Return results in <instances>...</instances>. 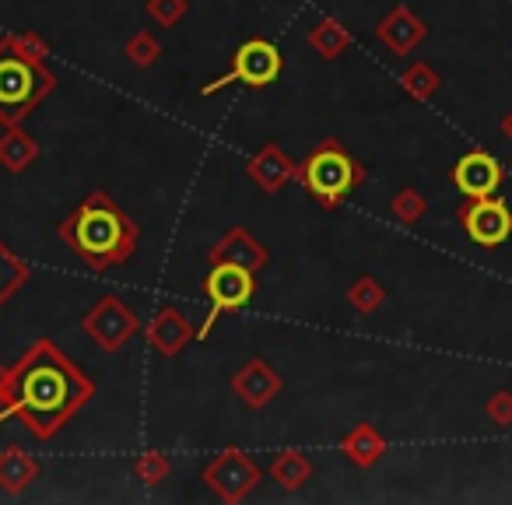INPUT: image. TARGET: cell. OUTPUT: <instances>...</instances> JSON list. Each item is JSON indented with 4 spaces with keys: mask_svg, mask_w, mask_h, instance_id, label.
I'll return each mask as SVG.
<instances>
[{
    "mask_svg": "<svg viewBox=\"0 0 512 505\" xmlns=\"http://www.w3.org/2000/svg\"><path fill=\"white\" fill-rule=\"evenodd\" d=\"M92 397L95 379L46 337L8 365L4 376V418H18L39 442L57 439Z\"/></svg>",
    "mask_w": 512,
    "mask_h": 505,
    "instance_id": "6da1fadb",
    "label": "cell"
},
{
    "mask_svg": "<svg viewBox=\"0 0 512 505\" xmlns=\"http://www.w3.org/2000/svg\"><path fill=\"white\" fill-rule=\"evenodd\" d=\"M502 134H505V137H509V141H512V109H509V113L502 116Z\"/></svg>",
    "mask_w": 512,
    "mask_h": 505,
    "instance_id": "f546056e",
    "label": "cell"
},
{
    "mask_svg": "<svg viewBox=\"0 0 512 505\" xmlns=\"http://www.w3.org/2000/svg\"><path fill=\"white\" fill-rule=\"evenodd\" d=\"M246 176L264 193H278L299 176V162L288 158L285 148H278V144H264V148L246 162Z\"/></svg>",
    "mask_w": 512,
    "mask_h": 505,
    "instance_id": "9a60e30c",
    "label": "cell"
},
{
    "mask_svg": "<svg viewBox=\"0 0 512 505\" xmlns=\"http://www.w3.org/2000/svg\"><path fill=\"white\" fill-rule=\"evenodd\" d=\"M281 390H285V379L278 376V369H274L267 358H249L232 376V393L246 407H253V411L271 407L274 400L281 397Z\"/></svg>",
    "mask_w": 512,
    "mask_h": 505,
    "instance_id": "8fae6325",
    "label": "cell"
},
{
    "mask_svg": "<svg viewBox=\"0 0 512 505\" xmlns=\"http://www.w3.org/2000/svg\"><path fill=\"white\" fill-rule=\"evenodd\" d=\"M197 341V330L193 323L179 313L176 306H162L148 323V344L162 358H179L190 344Z\"/></svg>",
    "mask_w": 512,
    "mask_h": 505,
    "instance_id": "5bb4252c",
    "label": "cell"
},
{
    "mask_svg": "<svg viewBox=\"0 0 512 505\" xmlns=\"http://www.w3.org/2000/svg\"><path fill=\"white\" fill-rule=\"evenodd\" d=\"M267 474H271V481L278 484L281 491H299V488H306V484L313 481L316 467H313V460L302 453V449H285V453H278L271 460Z\"/></svg>",
    "mask_w": 512,
    "mask_h": 505,
    "instance_id": "d6986e66",
    "label": "cell"
},
{
    "mask_svg": "<svg viewBox=\"0 0 512 505\" xmlns=\"http://www.w3.org/2000/svg\"><path fill=\"white\" fill-rule=\"evenodd\" d=\"M4 376H8V369H4V365H0V425H4Z\"/></svg>",
    "mask_w": 512,
    "mask_h": 505,
    "instance_id": "f1b7e54d",
    "label": "cell"
},
{
    "mask_svg": "<svg viewBox=\"0 0 512 505\" xmlns=\"http://www.w3.org/2000/svg\"><path fill=\"white\" fill-rule=\"evenodd\" d=\"M295 179L323 211H334L365 183V165L341 141H320L299 165Z\"/></svg>",
    "mask_w": 512,
    "mask_h": 505,
    "instance_id": "277c9868",
    "label": "cell"
},
{
    "mask_svg": "<svg viewBox=\"0 0 512 505\" xmlns=\"http://www.w3.org/2000/svg\"><path fill=\"white\" fill-rule=\"evenodd\" d=\"M123 57H127L137 71H148V67H155L158 60H162V43H158L151 32H134V36L127 39V46H123Z\"/></svg>",
    "mask_w": 512,
    "mask_h": 505,
    "instance_id": "cb8c5ba5",
    "label": "cell"
},
{
    "mask_svg": "<svg viewBox=\"0 0 512 505\" xmlns=\"http://www.w3.org/2000/svg\"><path fill=\"white\" fill-rule=\"evenodd\" d=\"M376 36L393 57H407V53H414V46L428 39V25L414 15L411 4H397V8L386 11V18L376 25Z\"/></svg>",
    "mask_w": 512,
    "mask_h": 505,
    "instance_id": "4fadbf2b",
    "label": "cell"
},
{
    "mask_svg": "<svg viewBox=\"0 0 512 505\" xmlns=\"http://www.w3.org/2000/svg\"><path fill=\"white\" fill-rule=\"evenodd\" d=\"M400 88L407 92V99L428 102L442 88V78H439V71H435L432 64H425V60H414V64H407L404 74H400Z\"/></svg>",
    "mask_w": 512,
    "mask_h": 505,
    "instance_id": "7402d4cb",
    "label": "cell"
},
{
    "mask_svg": "<svg viewBox=\"0 0 512 505\" xmlns=\"http://www.w3.org/2000/svg\"><path fill=\"white\" fill-rule=\"evenodd\" d=\"M281 71H285V57H281L278 46H274L271 39H249V43H242L239 50H235L232 67H228L221 78L207 81V85L200 88V95L211 99V95L225 92L228 85L267 88L281 78Z\"/></svg>",
    "mask_w": 512,
    "mask_h": 505,
    "instance_id": "5b68a950",
    "label": "cell"
},
{
    "mask_svg": "<svg viewBox=\"0 0 512 505\" xmlns=\"http://www.w3.org/2000/svg\"><path fill=\"white\" fill-rule=\"evenodd\" d=\"M484 418L491 421L495 428H512V393L498 390L484 400Z\"/></svg>",
    "mask_w": 512,
    "mask_h": 505,
    "instance_id": "83f0119b",
    "label": "cell"
},
{
    "mask_svg": "<svg viewBox=\"0 0 512 505\" xmlns=\"http://www.w3.org/2000/svg\"><path fill=\"white\" fill-rule=\"evenodd\" d=\"M144 8H148V15L155 25H162V29H176V25L190 15V0H148Z\"/></svg>",
    "mask_w": 512,
    "mask_h": 505,
    "instance_id": "4316f807",
    "label": "cell"
},
{
    "mask_svg": "<svg viewBox=\"0 0 512 505\" xmlns=\"http://www.w3.org/2000/svg\"><path fill=\"white\" fill-rule=\"evenodd\" d=\"M390 211H393V218H397L400 225H418V221L428 214V200L421 197L414 186H404V190L393 193Z\"/></svg>",
    "mask_w": 512,
    "mask_h": 505,
    "instance_id": "d4e9b609",
    "label": "cell"
},
{
    "mask_svg": "<svg viewBox=\"0 0 512 505\" xmlns=\"http://www.w3.org/2000/svg\"><path fill=\"white\" fill-rule=\"evenodd\" d=\"M57 235L95 274L127 264L141 242L137 221L106 190H88L85 200L57 225Z\"/></svg>",
    "mask_w": 512,
    "mask_h": 505,
    "instance_id": "7a4b0ae2",
    "label": "cell"
},
{
    "mask_svg": "<svg viewBox=\"0 0 512 505\" xmlns=\"http://www.w3.org/2000/svg\"><path fill=\"white\" fill-rule=\"evenodd\" d=\"M43 148L32 134H25L22 123H8L0 127V169L11 172V176H22L25 169L39 162Z\"/></svg>",
    "mask_w": 512,
    "mask_h": 505,
    "instance_id": "2e32d148",
    "label": "cell"
},
{
    "mask_svg": "<svg viewBox=\"0 0 512 505\" xmlns=\"http://www.w3.org/2000/svg\"><path fill=\"white\" fill-rule=\"evenodd\" d=\"M341 453L348 456L358 470H369L386 456V435L379 432L376 425L362 421V425L348 428V432L341 435Z\"/></svg>",
    "mask_w": 512,
    "mask_h": 505,
    "instance_id": "e0dca14e",
    "label": "cell"
},
{
    "mask_svg": "<svg viewBox=\"0 0 512 505\" xmlns=\"http://www.w3.org/2000/svg\"><path fill=\"white\" fill-rule=\"evenodd\" d=\"M29 281H32V267L18 257L8 242L0 239V306H8Z\"/></svg>",
    "mask_w": 512,
    "mask_h": 505,
    "instance_id": "44dd1931",
    "label": "cell"
},
{
    "mask_svg": "<svg viewBox=\"0 0 512 505\" xmlns=\"http://www.w3.org/2000/svg\"><path fill=\"white\" fill-rule=\"evenodd\" d=\"M43 467L32 453H25L22 446H8L0 453V491L4 495H22L39 481Z\"/></svg>",
    "mask_w": 512,
    "mask_h": 505,
    "instance_id": "ac0fdd59",
    "label": "cell"
},
{
    "mask_svg": "<svg viewBox=\"0 0 512 505\" xmlns=\"http://www.w3.org/2000/svg\"><path fill=\"white\" fill-rule=\"evenodd\" d=\"M509 165H512V162H509Z\"/></svg>",
    "mask_w": 512,
    "mask_h": 505,
    "instance_id": "1f68e13d",
    "label": "cell"
},
{
    "mask_svg": "<svg viewBox=\"0 0 512 505\" xmlns=\"http://www.w3.org/2000/svg\"><path fill=\"white\" fill-rule=\"evenodd\" d=\"M0 127H4V120H0Z\"/></svg>",
    "mask_w": 512,
    "mask_h": 505,
    "instance_id": "4dcf8cb0",
    "label": "cell"
},
{
    "mask_svg": "<svg viewBox=\"0 0 512 505\" xmlns=\"http://www.w3.org/2000/svg\"><path fill=\"white\" fill-rule=\"evenodd\" d=\"M204 295L211 302V313L207 320L197 327V341H207V334L214 330V323L225 313H239L249 302L256 299V274L246 267H232V264H211L204 278Z\"/></svg>",
    "mask_w": 512,
    "mask_h": 505,
    "instance_id": "8992f818",
    "label": "cell"
},
{
    "mask_svg": "<svg viewBox=\"0 0 512 505\" xmlns=\"http://www.w3.org/2000/svg\"><path fill=\"white\" fill-rule=\"evenodd\" d=\"M264 474H267V470L260 467V463H256L246 449L228 446V449H221V453H214L211 460H207L200 481H204L207 488L221 498V502H242V498L253 495L256 484L264 481Z\"/></svg>",
    "mask_w": 512,
    "mask_h": 505,
    "instance_id": "52a82bcc",
    "label": "cell"
},
{
    "mask_svg": "<svg viewBox=\"0 0 512 505\" xmlns=\"http://www.w3.org/2000/svg\"><path fill=\"white\" fill-rule=\"evenodd\" d=\"M57 88V74L46 60L25 57L8 39H0V120L22 123L46 102V95Z\"/></svg>",
    "mask_w": 512,
    "mask_h": 505,
    "instance_id": "3957f363",
    "label": "cell"
},
{
    "mask_svg": "<svg viewBox=\"0 0 512 505\" xmlns=\"http://www.w3.org/2000/svg\"><path fill=\"white\" fill-rule=\"evenodd\" d=\"M207 260L211 264H232V267H246V271L260 274L267 264H271V249L264 246V242L256 239L249 228L235 225L228 228L225 235H221L218 242L211 246V253H207Z\"/></svg>",
    "mask_w": 512,
    "mask_h": 505,
    "instance_id": "7c38bea8",
    "label": "cell"
},
{
    "mask_svg": "<svg viewBox=\"0 0 512 505\" xmlns=\"http://www.w3.org/2000/svg\"><path fill=\"white\" fill-rule=\"evenodd\" d=\"M456 221L481 249H498L512 239V207L502 197H467L456 207Z\"/></svg>",
    "mask_w": 512,
    "mask_h": 505,
    "instance_id": "9c48e42d",
    "label": "cell"
},
{
    "mask_svg": "<svg viewBox=\"0 0 512 505\" xmlns=\"http://www.w3.org/2000/svg\"><path fill=\"white\" fill-rule=\"evenodd\" d=\"M449 179H453V186L463 197H498L505 169L491 151H467V155L456 158V165L449 169Z\"/></svg>",
    "mask_w": 512,
    "mask_h": 505,
    "instance_id": "30bf717a",
    "label": "cell"
},
{
    "mask_svg": "<svg viewBox=\"0 0 512 505\" xmlns=\"http://www.w3.org/2000/svg\"><path fill=\"white\" fill-rule=\"evenodd\" d=\"M81 330L88 334V341L106 355H116L120 348H127L141 330V316L116 295H102L85 316H81Z\"/></svg>",
    "mask_w": 512,
    "mask_h": 505,
    "instance_id": "ba28073f",
    "label": "cell"
},
{
    "mask_svg": "<svg viewBox=\"0 0 512 505\" xmlns=\"http://www.w3.org/2000/svg\"><path fill=\"white\" fill-rule=\"evenodd\" d=\"M309 46L320 60H341L351 50V32L337 18H320L309 29Z\"/></svg>",
    "mask_w": 512,
    "mask_h": 505,
    "instance_id": "ffe728a7",
    "label": "cell"
},
{
    "mask_svg": "<svg viewBox=\"0 0 512 505\" xmlns=\"http://www.w3.org/2000/svg\"><path fill=\"white\" fill-rule=\"evenodd\" d=\"M169 470H172V463L162 449H148V453L137 456V463H134V477L148 484V488H158V484L169 477Z\"/></svg>",
    "mask_w": 512,
    "mask_h": 505,
    "instance_id": "484cf974",
    "label": "cell"
},
{
    "mask_svg": "<svg viewBox=\"0 0 512 505\" xmlns=\"http://www.w3.org/2000/svg\"><path fill=\"white\" fill-rule=\"evenodd\" d=\"M348 302L358 316H372L386 306V288L379 285L372 274H365V278H358L355 285L348 288Z\"/></svg>",
    "mask_w": 512,
    "mask_h": 505,
    "instance_id": "603a6c76",
    "label": "cell"
}]
</instances>
